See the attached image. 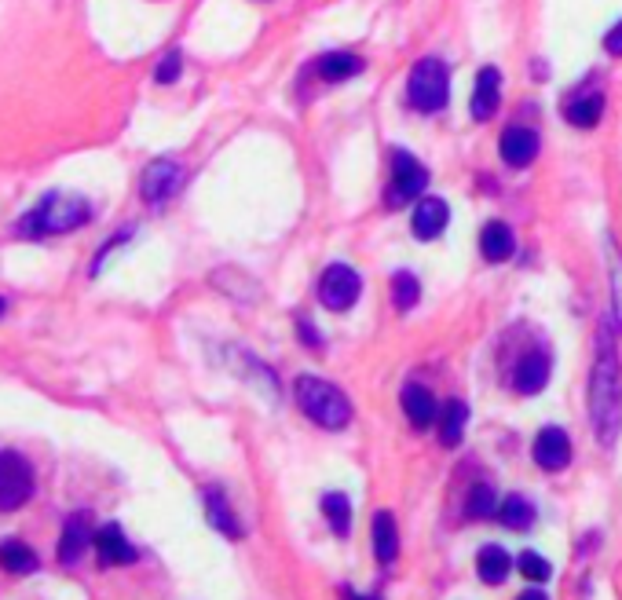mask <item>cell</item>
Masks as SVG:
<instances>
[{
  "mask_svg": "<svg viewBox=\"0 0 622 600\" xmlns=\"http://www.w3.org/2000/svg\"><path fill=\"white\" fill-rule=\"evenodd\" d=\"M590 418H593V429H597V440L604 447H612L622 429V374L612 348V333L608 330L601 333L597 363H593V374H590Z\"/></svg>",
  "mask_w": 622,
  "mask_h": 600,
  "instance_id": "obj_1",
  "label": "cell"
},
{
  "mask_svg": "<svg viewBox=\"0 0 622 600\" xmlns=\"http://www.w3.org/2000/svg\"><path fill=\"white\" fill-rule=\"evenodd\" d=\"M92 216H96V209H92V202H88L85 194L48 191L33 209H26V216L15 224V235L30 238V242H44V238L81 231V227L92 224Z\"/></svg>",
  "mask_w": 622,
  "mask_h": 600,
  "instance_id": "obj_2",
  "label": "cell"
},
{
  "mask_svg": "<svg viewBox=\"0 0 622 600\" xmlns=\"http://www.w3.org/2000/svg\"><path fill=\"white\" fill-rule=\"evenodd\" d=\"M293 396H297V407L308 414L319 429H344L348 421H352V403L344 396L341 388L330 385V381H322V377H297V385H293Z\"/></svg>",
  "mask_w": 622,
  "mask_h": 600,
  "instance_id": "obj_3",
  "label": "cell"
},
{
  "mask_svg": "<svg viewBox=\"0 0 622 600\" xmlns=\"http://www.w3.org/2000/svg\"><path fill=\"white\" fill-rule=\"evenodd\" d=\"M451 96V77L440 59H421L407 77V103L421 114H436L447 107Z\"/></svg>",
  "mask_w": 622,
  "mask_h": 600,
  "instance_id": "obj_4",
  "label": "cell"
},
{
  "mask_svg": "<svg viewBox=\"0 0 622 600\" xmlns=\"http://www.w3.org/2000/svg\"><path fill=\"white\" fill-rule=\"evenodd\" d=\"M37 494V472L19 450H0V513H19Z\"/></svg>",
  "mask_w": 622,
  "mask_h": 600,
  "instance_id": "obj_5",
  "label": "cell"
},
{
  "mask_svg": "<svg viewBox=\"0 0 622 600\" xmlns=\"http://www.w3.org/2000/svg\"><path fill=\"white\" fill-rule=\"evenodd\" d=\"M92 546H96V524H92V513L81 509V513L66 516L59 546H55V560H59L63 568H77L81 557H85Z\"/></svg>",
  "mask_w": 622,
  "mask_h": 600,
  "instance_id": "obj_6",
  "label": "cell"
},
{
  "mask_svg": "<svg viewBox=\"0 0 622 600\" xmlns=\"http://www.w3.org/2000/svg\"><path fill=\"white\" fill-rule=\"evenodd\" d=\"M359 290H363V282L348 264H330L319 275V300L330 311H348L359 300Z\"/></svg>",
  "mask_w": 622,
  "mask_h": 600,
  "instance_id": "obj_7",
  "label": "cell"
},
{
  "mask_svg": "<svg viewBox=\"0 0 622 600\" xmlns=\"http://www.w3.org/2000/svg\"><path fill=\"white\" fill-rule=\"evenodd\" d=\"M180 187H183V169L180 161L172 158H154L140 176V198L147 205H165Z\"/></svg>",
  "mask_w": 622,
  "mask_h": 600,
  "instance_id": "obj_8",
  "label": "cell"
},
{
  "mask_svg": "<svg viewBox=\"0 0 622 600\" xmlns=\"http://www.w3.org/2000/svg\"><path fill=\"white\" fill-rule=\"evenodd\" d=\"M96 557L103 568H125V564H136V560H140V549L125 538L121 524H103L96 531Z\"/></svg>",
  "mask_w": 622,
  "mask_h": 600,
  "instance_id": "obj_9",
  "label": "cell"
},
{
  "mask_svg": "<svg viewBox=\"0 0 622 600\" xmlns=\"http://www.w3.org/2000/svg\"><path fill=\"white\" fill-rule=\"evenodd\" d=\"M392 187H396L399 202H403V198H414V194H421L429 187V169H425L414 154L396 150V154H392Z\"/></svg>",
  "mask_w": 622,
  "mask_h": 600,
  "instance_id": "obj_10",
  "label": "cell"
},
{
  "mask_svg": "<svg viewBox=\"0 0 622 600\" xmlns=\"http://www.w3.org/2000/svg\"><path fill=\"white\" fill-rule=\"evenodd\" d=\"M498 103H502V74H498L494 66H483L480 74H476V85H472V96H469L472 118L491 121Z\"/></svg>",
  "mask_w": 622,
  "mask_h": 600,
  "instance_id": "obj_11",
  "label": "cell"
},
{
  "mask_svg": "<svg viewBox=\"0 0 622 600\" xmlns=\"http://www.w3.org/2000/svg\"><path fill=\"white\" fill-rule=\"evenodd\" d=\"M535 461L546 472L568 469V461H571V440H568V432L557 429V425H549V429L538 432V440H535Z\"/></svg>",
  "mask_w": 622,
  "mask_h": 600,
  "instance_id": "obj_12",
  "label": "cell"
},
{
  "mask_svg": "<svg viewBox=\"0 0 622 600\" xmlns=\"http://www.w3.org/2000/svg\"><path fill=\"white\" fill-rule=\"evenodd\" d=\"M498 150H502V158L509 161L513 169H527V165L538 158V132L524 129V125H513V129L502 132Z\"/></svg>",
  "mask_w": 622,
  "mask_h": 600,
  "instance_id": "obj_13",
  "label": "cell"
},
{
  "mask_svg": "<svg viewBox=\"0 0 622 600\" xmlns=\"http://www.w3.org/2000/svg\"><path fill=\"white\" fill-rule=\"evenodd\" d=\"M447 220H451V209H447V202H440V198H425V202L414 205L410 227H414V235H418L421 242H432V238H436L443 227H447Z\"/></svg>",
  "mask_w": 622,
  "mask_h": 600,
  "instance_id": "obj_14",
  "label": "cell"
},
{
  "mask_svg": "<svg viewBox=\"0 0 622 600\" xmlns=\"http://www.w3.org/2000/svg\"><path fill=\"white\" fill-rule=\"evenodd\" d=\"M513 249H516L513 227L502 224V220H491V224L480 231V253L487 264H505V260L513 257Z\"/></svg>",
  "mask_w": 622,
  "mask_h": 600,
  "instance_id": "obj_15",
  "label": "cell"
},
{
  "mask_svg": "<svg viewBox=\"0 0 622 600\" xmlns=\"http://www.w3.org/2000/svg\"><path fill=\"white\" fill-rule=\"evenodd\" d=\"M202 498H205V513H209V524H213L220 535H227V538H242V535H246V527H242V520L231 513V505H227V498H224V491H220V487H205Z\"/></svg>",
  "mask_w": 622,
  "mask_h": 600,
  "instance_id": "obj_16",
  "label": "cell"
},
{
  "mask_svg": "<svg viewBox=\"0 0 622 600\" xmlns=\"http://www.w3.org/2000/svg\"><path fill=\"white\" fill-rule=\"evenodd\" d=\"M399 403H403V414H407V421L414 429H429L432 421H436V414H440L436 399H432V392L425 385H407Z\"/></svg>",
  "mask_w": 622,
  "mask_h": 600,
  "instance_id": "obj_17",
  "label": "cell"
},
{
  "mask_svg": "<svg viewBox=\"0 0 622 600\" xmlns=\"http://www.w3.org/2000/svg\"><path fill=\"white\" fill-rule=\"evenodd\" d=\"M546 381H549V355L546 352H527L524 359H520V366H516V374H513L516 392L535 396V392L546 388Z\"/></svg>",
  "mask_w": 622,
  "mask_h": 600,
  "instance_id": "obj_18",
  "label": "cell"
},
{
  "mask_svg": "<svg viewBox=\"0 0 622 600\" xmlns=\"http://www.w3.org/2000/svg\"><path fill=\"white\" fill-rule=\"evenodd\" d=\"M41 568V557L33 553V546H26L22 538H4L0 542V571H8V575H33V571Z\"/></svg>",
  "mask_w": 622,
  "mask_h": 600,
  "instance_id": "obj_19",
  "label": "cell"
},
{
  "mask_svg": "<svg viewBox=\"0 0 622 600\" xmlns=\"http://www.w3.org/2000/svg\"><path fill=\"white\" fill-rule=\"evenodd\" d=\"M604 114V96L601 92H579L568 99V121L575 129H593Z\"/></svg>",
  "mask_w": 622,
  "mask_h": 600,
  "instance_id": "obj_20",
  "label": "cell"
},
{
  "mask_svg": "<svg viewBox=\"0 0 622 600\" xmlns=\"http://www.w3.org/2000/svg\"><path fill=\"white\" fill-rule=\"evenodd\" d=\"M465 421H469V407H465L462 399L443 403V410H440V443L443 447H458V443H462Z\"/></svg>",
  "mask_w": 622,
  "mask_h": 600,
  "instance_id": "obj_21",
  "label": "cell"
},
{
  "mask_svg": "<svg viewBox=\"0 0 622 600\" xmlns=\"http://www.w3.org/2000/svg\"><path fill=\"white\" fill-rule=\"evenodd\" d=\"M509 568H513V557H509L502 546H483L480 557H476V571H480V579L487 582V586L505 582Z\"/></svg>",
  "mask_w": 622,
  "mask_h": 600,
  "instance_id": "obj_22",
  "label": "cell"
},
{
  "mask_svg": "<svg viewBox=\"0 0 622 600\" xmlns=\"http://www.w3.org/2000/svg\"><path fill=\"white\" fill-rule=\"evenodd\" d=\"M374 553L381 564H392L399 553V531H396V516L392 513H377L374 516Z\"/></svg>",
  "mask_w": 622,
  "mask_h": 600,
  "instance_id": "obj_23",
  "label": "cell"
},
{
  "mask_svg": "<svg viewBox=\"0 0 622 600\" xmlns=\"http://www.w3.org/2000/svg\"><path fill=\"white\" fill-rule=\"evenodd\" d=\"M363 70V59L359 55H348V52H330L319 59V77L322 81H344V77H352Z\"/></svg>",
  "mask_w": 622,
  "mask_h": 600,
  "instance_id": "obj_24",
  "label": "cell"
},
{
  "mask_svg": "<svg viewBox=\"0 0 622 600\" xmlns=\"http://www.w3.org/2000/svg\"><path fill=\"white\" fill-rule=\"evenodd\" d=\"M498 516H502L505 527H513V531H527V527L535 524V505L520 498V494H509L502 505H498Z\"/></svg>",
  "mask_w": 622,
  "mask_h": 600,
  "instance_id": "obj_25",
  "label": "cell"
},
{
  "mask_svg": "<svg viewBox=\"0 0 622 600\" xmlns=\"http://www.w3.org/2000/svg\"><path fill=\"white\" fill-rule=\"evenodd\" d=\"M322 513H326V520H330L333 535L344 538L348 535V524H352V505H348V498L337 491L322 494Z\"/></svg>",
  "mask_w": 622,
  "mask_h": 600,
  "instance_id": "obj_26",
  "label": "cell"
},
{
  "mask_svg": "<svg viewBox=\"0 0 622 600\" xmlns=\"http://www.w3.org/2000/svg\"><path fill=\"white\" fill-rule=\"evenodd\" d=\"M465 513L476 516V520H483V516H498V494L487 487V483H480V487H472L469 491V502H465Z\"/></svg>",
  "mask_w": 622,
  "mask_h": 600,
  "instance_id": "obj_27",
  "label": "cell"
},
{
  "mask_svg": "<svg viewBox=\"0 0 622 600\" xmlns=\"http://www.w3.org/2000/svg\"><path fill=\"white\" fill-rule=\"evenodd\" d=\"M608 279H612L615 322L622 326V249L615 246V238H608Z\"/></svg>",
  "mask_w": 622,
  "mask_h": 600,
  "instance_id": "obj_28",
  "label": "cell"
},
{
  "mask_svg": "<svg viewBox=\"0 0 622 600\" xmlns=\"http://www.w3.org/2000/svg\"><path fill=\"white\" fill-rule=\"evenodd\" d=\"M392 297H396V308L399 311H410L414 304H418V297H421L418 279H414L410 271H399L396 279H392Z\"/></svg>",
  "mask_w": 622,
  "mask_h": 600,
  "instance_id": "obj_29",
  "label": "cell"
},
{
  "mask_svg": "<svg viewBox=\"0 0 622 600\" xmlns=\"http://www.w3.org/2000/svg\"><path fill=\"white\" fill-rule=\"evenodd\" d=\"M516 568H520V575H524L527 582H549V575H553V564H549L542 553H520V560H516Z\"/></svg>",
  "mask_w": 622,
  "mask_h": 600,
  "instance_id": "obj_30",
  "label": "cell"
},
{
  "mask_svg": "<svg viewBox=\"0 0 622 600\" xmlns=\"http://www.w3.org/2000/svg\"><path fill=\"white\" fill-rule=\"evenodd\" d=\"M132 235H136V227H121V231H118V235H114V238H110L107 246H99V253H96V257H92V268H88V275L96 279L99 271H103V264H107V260L114 257V253H118L121 246H129Z\"/></svg>",
  "mask_w": 622,
  "mask_h": 600,
  "instance_id": "obj_31",
  "label": "cell"
},
{
  "mask_svg": "<svg viewBox=\"0 0 622 600\" xmlns=\"http://www.w3.org/2000/svg\"><path fill=\"white\" fill-rule=\"evenodd\" d=\"M180 74H183V55L180 52L161 55L158 66H154V81H158V85H172V81H180Z\"/></svg>",
  "mask_w": 622,
  "mask_h": 600,
  "instance_id": "obj_32",
  "label": "cell"
},
{
  "mask_svg": "<svg viewBox=\"0 0 622 600\" xmlns=\"http://www.w3.org/2000/svg\"><path fill=\"white\" fill-rule=\"evenodd\" d=\"M604 52H608V55H622V19L615 22L612 30L604 33Z\"/></svg>",
  "mask_w": 622,
  "mask_h": 600,
  "instance_id": "obj_33",
  "label": "cell"
},
{
  "mask_svg": "<svg viewBox=\"0 0 622 600\" xmlns=\"http://www.w3.org/2000/svg\"><path fill=\"white\" fill-rule=\"evenodd\" d=\"M516 600H549V597H546V593H542V590H524Z\"/></svg>",
  "mask_w": 622,
  "mask_h": 600,
  "instance_id": "obj_34",
  "label": "cell"
},
{
  "mask_svg": "<svg viewBox=\"0 0 622 600\" xmlns=\"http://www.w3.org/2000/svg\"><path fill=\"white\" fill-rule=\"evenodd\" d=\"M341 597H344V600H377V597H363V593H352V590H344Z\"/></svg>",
  "mask_w": 622,
  "mask_h": 600,
  "instance_id": "obj_35",
  "label": "cell"
},
{
  "mask_svg": "<svg viewBox=\"0 0 622 600\" xmlns=\"http://www.w3.org/2000/svg\"><path fill=\"white\" fill-rule=\"evenodd\" d=\"M4 315H8V300L0 297V319H4Z\"/></svg>",
  "mask_w": 622,
  "mask_h": 600,
  "instance_id": "obj_36",
  "label": "cell"
}]
</instances>
